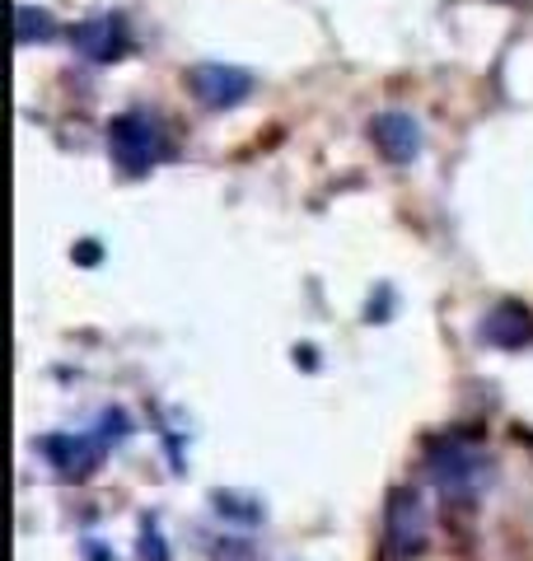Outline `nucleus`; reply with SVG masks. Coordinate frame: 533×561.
Listing matches in <instances>:
<instances>
[{
	"instance_id": "f257e3e1",
	"label": "nucleus",
	"mask_w": 533,
	"mask_h": 561,
	"mask_svg": "<svg viewBox=\"0 0 533 561\" xmlns=\"http://www.w3.org/2000/svg\"><path fill=\"white\" fill-rule=\"evenodd\" d=\"M109 146H113V160L127 173H150L159 160H165V136H159L155 122L140 117V113H122L113 122Z\"/></svg>"
},
{
	"instance_id": "f03ea898",
	"label": "nucleus",
	"mask_w": 533,
	"mask_h": 561,
	"mask_svg": "<svg viewBox=\"0 0 533 561\" xmlns=\"http://www.w3.org/2000/svg\"><path fill=\"white\" fill-rule=\"evenodd\" d=\"M188 80H192V90H197V99L211 103V108H229V103H239L248 94V84H253L235 66H197Z\"/></svg>"
},
{
	"instance_id": "7ed1b4c3",
	"label": "nucleus",
	"mask_w": 533,
	"mask_h": 561,
	"mask_svg": "<svg viewBox=\"0 0 533 561\" xmlns=\"http://www.w3.org/2000/svg\"><path fill=\"white\" fill-rule=\"evenodd\" d=\"M76 43H80L84 57H94V61H117V51L127 47V28H122L117 14H103V20L76 28Z\"/></svg>"
},
{
	"instance_id": "20e7f679",
	"label": "nucleus",
	"mask_w": 533,
	"mask_h": 561,
	"mask_svg": "<svg viewBox=\"0 0 533 561\" xmlns=\"http://www.w3.org/2000/svg\"><path fill=\"white\" fill-rule=\"evenodd\" d=\"M375 140H379V150L388 154V160H412V154L421 150V136H417V122L407 117V113H384L375 117Z\"/></svg>"
}]
</instances>
